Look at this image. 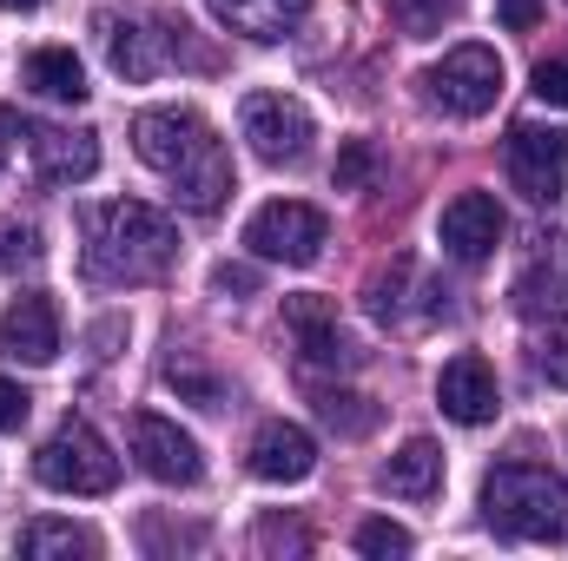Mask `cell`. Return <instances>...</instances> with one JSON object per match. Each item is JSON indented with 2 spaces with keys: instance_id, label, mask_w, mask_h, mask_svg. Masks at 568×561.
I'll return each mask as SVG.
<instances>
[{
  "instance_id": "7c38bea8",
  "label": "cell",
  "mask_w": 568,
  "mask_h": 561,
  "mask_svg": "<svg viewBox=\"0 0 568 561\" xmlns=\"http://www.w3.org/2000/svg\"><path fill=\"white\" fill-rule=\"evenodd\" d=\"M436 238H443V252H449L456 265H483V258L503 245V205H496L489 192H463V198L443 205Z\"/></svg>"
},
{
  "instance_id": "277c9868",
  "label": "cell",
  "mask_w": 568,
  "mask_h": 561,
  "mask_svg": "<svg viewBox=\"0 0 568 561\" xmlns=\"http://www.w3.org/2000/svg\"><path fill=\"white\" fill-rule=\"evenodd\" d=\"M33 476L60 496H106L120 482V456L106 449V436L87 417H67L33 456Z\"/></svg>"
},
{
  "instance_id": "f546056e",
  "label": "cell",
  "mask_w": 568,
  "mask_h": 561,
  "mask_svg": "<svg viewBox=\"0 0 568 561\" xmlns=\"http://www.w3.org/2000/svg\"><path fill=\"white\" fill-rule=\"evenodd\" d=\"M496 20H503L509 33H529V27L542 20V0H496Z\"/></svg>"
},
{
  "instance_id": "9c48e42d",
  "label": "cell",
  "mask_w": 568,
  "mask_h": 561,
  "mask_svg": "<svg viewBox=\"0 0 568 561\" xmlns=\"http://www.w3.org/2000/svg\"><path fill=\"white\" fill-rule=\"evenodd\" d=\"M562 172H568V126H516L509 133V178L536 205L562 198Z\"/></svg>"
},
{
  "instance_id": "4fadbf2b",
  "label": "cell",
  "mask_w": 568,
  "mask_h": 561,
  "mask_svg": "<svg viewBox=\"0 0 568 561\" xmlns=\"http://www.w3.org/2000/svg\"><path fill=\"white\" fill-rule=\"evenodd\" d=\"M0 357L13 364H53L60 357V310L47 290H20L0 317Z\"/></svg>"
},
{
  "instance_id": "d6986e66",
  "label": "cell",
  "mask_w": 568,
  "mask_h": 561,
  "mask_svg": "<svg viewBox=\"0 0 568 561\" xmlns=\"http://www.w3.org/2000/svg\"><path fill=\"white\" fill-rule=\"evenodd\" d=\"M390 496H410V502H424V496H436L443 489V449L429 442V436H410L390 462H384V476H377Z\"/></svg>"
},
{
  "instance_id": "d6a6232c",
  "label": "cell",
  "mask_w": 568,
  "mask_h": 561,
  "mask_svg": "<svg viewBox=\"0 0 568 561\" xmlns=\"http://www.w3.org/2000/svg\"><path fill=\"white\" fill-rule=\"evenodd\" d=\"M0 133H13V113H0ZM0 165H7V140H0Z\"/></svg>"
},
{
  "instance_id": "ac0fdd59",
  "label": "cell",
  "mask_w": 568,
  "mask_h": 561,
  "mask_svg": "<svg viewBox=\"0 0 568 561\" xmlns=\"http://www.w3.org/2000/svg\"><path fill=\"white\" fill-rule=\"evenodd\" d=\"M20 86H33L40 100H60V106H80L87 100V73L73 60V47H40L20 60Z\"/></svg>"
},
{
  "instance_id": "6da1fadb",
  "label": "cell",
  "mask_w": 568,
  "mask_h": 561,
  "mask_svg": "<svg viewBox=\"0 0 568 561\" xmlns=\"http://www.w3.org/2000/svg\"><path fill=\"white\" fill-rule=\"evenodd\" d=\"M133 152L179 192L185 212H219L232 198V159H225V140L185 113V106H152L133 120Z\"/></svg>"
},
{
  "instance_id": "d4e9b609",
  "label": "cell",
  "mask_w": 568,
  "mask_h": 561,
  "mask_svg": "<svg viewBox=\"0 0 568 561\" xmlns=\"http://www.w3.org/2000/svg\"><path fill=\"white\" fill-rule=\"evenodd\" d=\"M357 555H377V561L410 555V529H397V522H364V529H357Z\"/></svg>"
},
{
  "instance_id": "5b68a950",
  "label": "cell",
  "mask_w": 568,
  "mask_h": 561,
  "mask_svg": "<svg viewBox=\"0 0 568 561\" xmlns=\"http://www.w3.org/2000/svg\"><path fill=\"white\" fill-rule=\"evenodd\" d=\"M503 93V60L489 47H449L424 73V100L449 120H483Z\"/></svg>"
},
{
  "instance_id": "603a6c76",
  "label": "cell",
  "mask_w": 568,
  "mask_h": 561,
  "mask_svg": "<svg viewBox=\"0 0 568 561\" xmlns=\"http://www.w3.org/2000/svg\"><path fill=\"white\" fill-rule=\"evenodd\" d=\"M165 384H172L179 397H192L199 410H219V404H225V384L205 377V370H192V364H165Z\"/></svg>"
},
{
  "instance_id": "5bb4252c",
  "label": "cell",
  "mask_w": 568,
  "mask_h": 561,
  "mask_svg": "<svg viewBox=\"0 0 568 561\" xmlns=\"http://www.w3.org/2000/svg\"><path fill=\"white\" fill-rule=\"evenodd\" d=\"M20 133L47 185H80L100 172V133H73V126H20Z\"/></svg>"
},
{
  "instance_id": "3957f363",
  "label": "cell",
  "mask_w": 568,
  "mask_h": 561,
  "mask_svg": "<svg viewBox=\"0 0 568 561\" xmlns=\"http://www.w3.org/2000/svg\"><path fill=\"white\" fill-rule=\"evenodd\" d=\"M483 516L489 529L516 542H562L568 536V482L536 462H503L483 476Z\"/></svg>"
},
{
  "instance_id": "30bf717a",
  "label": "cell",
  "mask_w": 568,
  "mask_h": 561,
  "mask_svg": "<svg viewBox=\"0 0 568 561\" xmlns=\"http://www.w3.org/2000/svg\"><path fill=\"white\" fill-rule=\"evenodd\" d=\"M133 456H140V469L152 476V482H172V489H192V482L205 476L199 442H192L179 422L152 417V410H140V417H133Z\"/></svg>"
},
{
  "instance_id": "9a60e30c",
  "label": "cell",
  "mask_w": 568,
  "mask_h": 561,
  "mask_svg": "<svg viewBox=\"0 0 568 561\" xmlns=\"http://www.w3.org/2000/svg\"><path fill=\"white\" fill-rule=\"evenodd\" d=\"M284 324L297 330V350H304V364H317V370H351L364 350L337 330V310L324 304V297H284Z\"/></svg>"
},
{
  "instance_id": "ba28073f",
  "label": "cell",
  "mask_w": 568,
  "mask_h": 561,
  "mask_svg": "<svg viewBox=\"0 0 568 561\" xmlns=\"http://www.w3.org/2000/svg\"><path fill=\"white\" fill-rule=\"evenodd\" d=\"M100 33H106V67L120 73V80H159L179 53H185V20H100Z\"/></svg>"
},
{
  "instance_id": "1f68e13d",
  "label": "cell",
  "mask_w": 568,
  "mask_h": 561,
  "mask_svg": "<svg viewBox=\"0 0 568 561\" xmlns=\"http://www.w3.org/2000/svg\"><path fill=\"white\" fill-rule=\"evenodd\" d=\"M7 13H33V7H47V0H0Z\"/></svg>"
},
{
  "instance_id": "cb8c5ba5",
  "label": "cell",
  "mask_w": 568,
  "mask_h": 561,
  "mask_svg": "<svg viewBox=\"0 0 568 561\" xmlns=\"http://www.w3.org/2000/svg\"><path fill=\"white\" fill-rule=\"evenodd\" d=\"M536 370H542L556 390H568V317H556V324L542 330V344H536Z\"/></svg>"
},
{
  "instance_id": "e0dca14e",
  "label": "cell",
  "mask_w": 568,
  "mask_h": 561,
  "mask_svg": "<svg viewBox=\"0 0 568 561\" xmlns=\"http://www.w3.org/2000/svg\"><path fill=\"white\" fill-rule=\"evenodd\" d=\"M212 13L245 40H284V33L304 27L311 0H212Z\"/></svg>"
},
{
  "instance_id": "83f0119b",
  "label": "cell",
  "mask_w": 568,
  "mask_h": 561,
  "mask_svg": "<svg viewBox=\"0 0 568 561\" xmlns=\"http://www.w3.org/2000/svg\"><path fill=\"white\" fill-rule=\"evenodd\" d=\"M536 100L542 106H568V60H542L536 67Z\"/></svg>"
},
{
  "instance_id": "4316f807",
  "label": "cell",
  "mask_w": 568,
  "mask_h": 561,
  "mask_svg": "<svg viewBox=\"0 0 568 561\" xmlns=\"http://www.w3.org/2000/svg\"><path fill=\"white\" fill-rule=\"evenodd\" d=\"M33 258H40V238H33L27 225H0V272L33 265Z\"/></svg>"
},
{
  "instance_id": "4dcf8cb0",
  "label": "cell",
  "mask_w": 568,
  "mask_h": 561,
  "mask_svg": "<svg viewBox=\"0 0 568 561\" xmlns=\"http://www.w3.org/2000/svg\"><path fill=\"white\" fill-rule=\"evenodd\" d=\"M27 410H33V397H27L20 384H7V377H0V429H20Z\"/></svg>"
},
{
  "instance_id": "8992f818",
  "label": "cell",
  "mask_w": 568,
  "mask_h": 561,
  "mask_svg": "<svg viewBox=\"0 0 568 561\" xmlns=\"http://www.w3.org/2000/svg\"><path fill=\"white\" fill-rule=\"evenodd\" d=\"M324 238H331V225H324V212L304 205V198H272V205H258L252 225H245L252 258H272V265H317Z\"/></svg>"
},
{
  "instance_id": "44dd1931",
  "label": "cell",
  "mask_w": 568,
  "mask_h": 561,
  "mask_svg": "<svg viewBox=\"0 0 568 561\" xmlns=\"http://www.w3.org/2000/svg\"><path fill=\"white\" fill-rule=\"evenodd\" d=\"M317 417L331 422V429H344V436L377 429V410H371L364 397H351V390H317Z\"/></svg>"
},
{
  "instance_id": "ffe728a7",
  "label": "cell",
  "mask_w": 568,
  "mask_h": 561,
  "mask_svg": "<svg viewBox=\"0 0 568 561\" xmlns=\"http://www.w3.org/2000/svg\"><path fill=\"white\" fill-rule=\"evenodd\" d=\"M100 542L87 536V529H73V522H27L20 529V555H93Z\"/></svg>"
},
{
  "instance_id": "f1b7e54d",
  "label": "cell",
  "mask_w": 568,
  "mask_h": 561,
  "mask_svg": "<svg viewBox=\"0 0 568 561\" xmlns=\"http://www.w3.org/2000/svg\"><path fill=\"white\" fill-rule=\"evenodd\" d=\"M212 290H219V297H252V290H258V272H252V265H219V272H212Z\"/></svg>"
},
{
  "instance_id": "2e32d148",
  "label": "cell",
  "mask_w": 568,
  "mask_h": 561,
  "mask_svg": "<svg viewBox=\"0 0 568 561\" xmlns=\"http://www.w3.org/2000/svg\"><path fill=\"white\" fill-rule=\"evenodd\" d=\"M311 469H317L311 429H297V422H265V429L252 436V476H258V482H304Z\"/></svg>"
},
{
  "instance_id": "7402d4cb",
  "label": "cell",
  "mask_w": 568,
  "mask_h": 561,
  "mask_svg": "<svg viewBox=\"0 0 568 561\" xmlns=\"http://www.w3.org/2000/svg\"><path fill=\"white\" fill-rule=\"evenodd\" d=\"M456 7H463V0H390L397 27H404V33H417V40H424V33H443V27L456 20Z\"/></svg>"
},
{
  "instance_id": "484cf974",
  "label": "cell",
  "mask_w": 568,
  "mask_h": 561,
  "mask_svg": "<svg viewBox=\"0 0 568 561\" xmlns=\"http://www.w3.org/2000/svg\"><path fill=\"white\" fill-rule=\"evenodd\" d=\"M371 172H377V152H371V140H351L344 152H337V192L371 185Z\"/></svg>"
},
{
  "instance_id": "7a4b0ae2",
  "label": "cell",
  "mask_w": 568,
  "mask_h": 561,
  "mask_svg": "<svg viewBox=\"0 0 568 561\" xmlns=\"http://www.w3.org/2000/svg\"><path fill=\"white\" fill-rule=\"evenodd\" d=\"M87 278L93 284H152L172 272L179 258V232L165 212H152L145 198H106L87 212Z\"/></svg>"
},
{
  "instance_id": "52a82bcc",
  "label": "cell",
  "mask_w": 568,
  "mask_h": 561,
  "mask_svg": "<svg viewBox=\"0 0 568 561\" xmlns=\"http://www.w3.org/2000/svg\"><path fill=\"white\" fill-rule=\"evenodd\" d=\"M239 126H245V140H252V152L265 165H304L311 159V140H317L304 100H291V93H245Z\"/></svg>"
},
{
  "instance_id": "8fae6325",
  "label": "cell",
  "mask_w": 568,
  "mask_h": 561,
  "mask_svg": "<svg viewBox=\"0 0 568 561\" xmlns=\"http://www.w3.org/2000/svg\"><path fill=\"white\" fill-rule=\"evenodd\" d=\"M436 404H443V417L463 422V429L496 422L503 397H496V370H489V357H476V350L449 357V364H443V377H436Z\"/></svg>"
}]
</instances>
